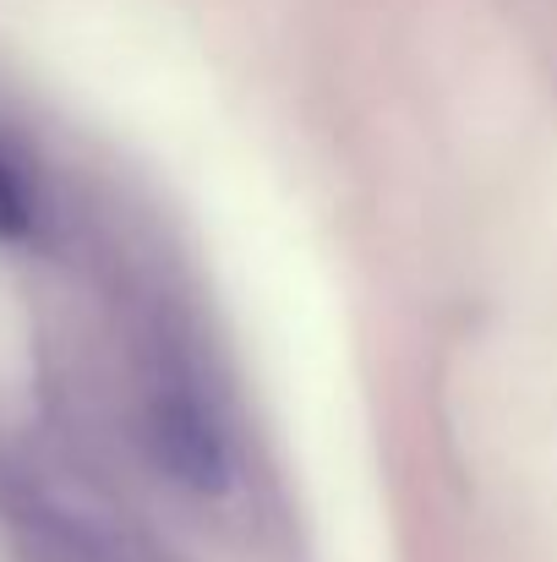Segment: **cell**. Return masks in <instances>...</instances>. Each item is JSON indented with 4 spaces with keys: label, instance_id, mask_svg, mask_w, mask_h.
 <instances>
[{
    "label": "cell",
    "instance_id": "1",
    "mask_svg": "<svg viewBox=\"0 0 557 562\" xmlns=\"http://www.w3.org/2000/svg\"><path fill=\"white\" fill-rule=\"evenodd\" d=\"M33 229V187L22 176V165L0 148V240H16Z\"/></svg>",
    "mask_w": 557,
    "mask_h": 562
}]
</instances>
